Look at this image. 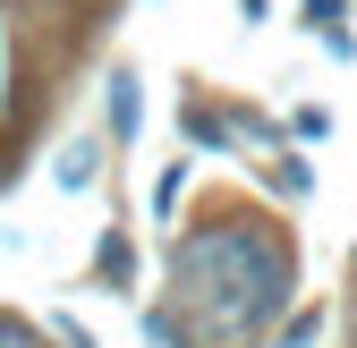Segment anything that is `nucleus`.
Wrapping results in <instances>:
<instances>
[{
  "label": "nucleus",
  "instance_id": "obj_1",
  "mask_svg": "<svg viewBox=\"0 0 357 348\" xmlns=\"http://www.w3.org/2000/svg\"><path fill=\"white\" fill-rule=\"evenodd\" d=\"M170 272H178V306L196 315V331L247 340V331L273 323L281 297H289V246L264 221H213L196 238H178Z\"/></svg>",
  "mask_w": 357,
  "mask_h": 348
},
{
  "label": "nucleus",
  "instance_id": "obj_2",
  "mask_svg": "<svg viewBox=\"0 0 357 348\" xmlns=\"http://www.w3.org/2000/svg\"><path fill=\"white\" fill-rule=\"evenodd\" d=\"M306 26H315V34L332 42V52L349 60V26H340V0H306Z\"/></svg>",
  "mask_w": 357,
  "mask_h": 348
},
{
  "label": "nucleus",
  "instance_id": "obj_3",
  "mask_svg": "<svg viewBox=\"0 0 357 348\" xmlns=\"http://www.w3.org/2000/svg\"><path fill=\"white\" fill-rule=\"evenodd\" d=\"M111 127H119V136H137V85H128V77L111 85Z\"/></svg>",
  "mask_w": 357,
  "mask_h": 348
},
{
  "label": "nucleus",
  "instance_id": "obj_4",
  "mask_svg": "<svg viewBox=\"0 0 357 348\" xmlns=\"http://www.w3.org/2000/svg\"><path fill=\"white\" fill-rule=\"evenodd\" d=\"M137 272V255H128V238H102V280H128Z\"/></svg>",
  "mask_w": 357,
  "mask_h": 348
},
{
  "label": "nucleus",
  "instance_id": "obj_5",
  "mask_svg": "<svg viewBox=\"0 0 357 348\" xmlns=\"http://www.w3.org/2000/svg\"><path fill=\"white\" fill-rule=\"evenodd\" d=\"M0 348H43V340H34V323H17V315H0Z\"/></svg>",
  "mask_w": 357,
  "mask_h": 348
},
{
  "label": "nucleus",
  "instance_id": "obj_6",
  "mask_svg": "<svg viewBox=\"0 0 357 348\" xmlns=\"http://www.w3.org/2000/svg\"><path fill=\"white\" fill-rule=\"evenodd\" d=\"M247 17H264V0H247Z\"/></svg>",
  "mask_w": 357,
  "mask_h": 348
}]
</instances>
